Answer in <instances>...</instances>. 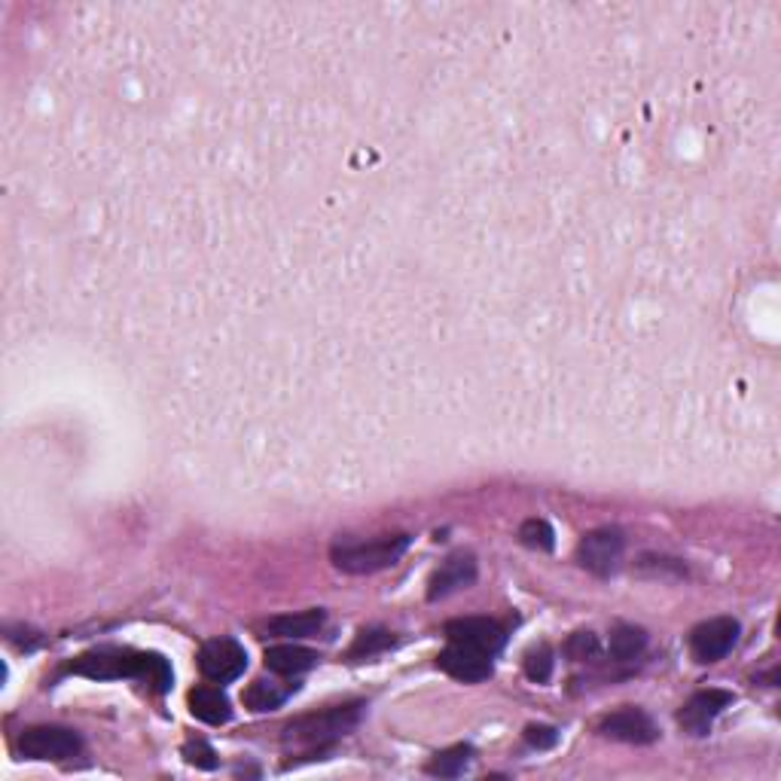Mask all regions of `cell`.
I'll list each match as a JSON object with an SVG mask.
<instances>
[{
    "label": "cell",
    "instance_id": "cell-1",
    "mask_svg": "<svg viewBox=\"0 0 781 781\" xmlns=\"http://www.w3.org/2000/svg\"><path fill=\"white\" fill-rule=\"evenodd\" d=\"M67 671L98 678V681H111V678H138L147 681L156 693H165L172 686V666L160 654H135V651H119V647H101L92 654H83L74 659Z\"/></svg>",
    "mask_w": 781,
    "mask_h": 781
},
{
    "label": "cell",
    "instance_id": "cell-22",
    "mask_svg": "<svg viewBox=\"0 0 781 781\" xmlns=\"http://www.w3.org/2000/svg\"><path fill=\"white\" fill-rule=\"evenodd\" d=\"M391 641H394V638L388 635V632H382V629L361 632L357 641H354V647H351V659H364V656L382 654L385 647H391Z\"/></svg>",
    "mask_w": 781,
    "mask_h": 781
},
{
    "label": "cell",
    "instance_id": "cell-6",
    "mask_svg": "<svg viewBox=\"0 0 781 781\" xmlns=\"http://www.w3.org/2000/svg\"><path fill=\"white\" fill-rule=\"evenodd\" d=\"M248 669V654L236 638H214L199 651V671L211 684H232Z\"/></svg>",
    "mask_w": 781,
    "mask_h": 781
},
{
    "label": "cell",
    "instance_id": "cell-19",
    "mask_svg": "<svg viewBox=\"0 0 781 781\" xmlns=\"http://www.w3.org/2000/svg\"><path fill=\"white\" fill-rule=\"evenodd\" d=\"M519 541L526 543L528 550H541V553H550L556 546V531L546 519H528L519 528Z\"/></svg>",
    "mask_w": 781,
    "mask_h": 781
},
{
    "label": "cell",
    "instance_id": "cell-10",
    "mask_svg": "<svg viewBox=\"0 0 781 781\" xmlns=\"http://www.w3.org/2000/svg\"><path fill=\"white\" fill-rule=\"evenodd\" d=\"M599 733L605 739H614V742H626V745H651L659 739L654 718L641 708H632V705L599 720Z\"/></svg>",
    "mask_w": 781,
    "mask_h": 781
},
{
    "label": "cell",
    "instance_id": "cell-8",
    "mask_svg": "<svg viewBox=\"0 0 781 781\" xmlns=\"http://www.w3.org/2000/svg\"><path fill=\"white\" fill-rule=\"evenodd\" d=\"M733 693L730 690H720V686H708V690H700L693 693L690 700L684 702V708L678 711V723L681 730L690 735H708L715 720L733 705Z\"/></svg>",
    "mask_w": 781,
    "mask_h": 781
},
{
    "label": "cell",
    "instance_id": "cell-2",
    "mask_svg": "<svg viewBox=\"0 0 781 781\" xmlns=\"http://www.w3.org/2000/svg\"><path fill=\"white\" fill-rule=\"evenodd\" d=\"M410 550V534H388L367 543H336L330 558L345 575H376L385 568H394L400 556Z\"/></svg>",
    "mask_w": 781,
    "mask_h": 781
},
{
    "label": "cell",
    "instance_id": "cell-4",
    "mask_svg": "<svg viewBox=\"0 0 781 781\" xmlns=\"http://www.w3.org/2000/svg\"><path fill=\"white\" fill-rule=\"evenodd\" d=\"M16 751L25 760H71L83 751V739L67 727H28L18 733Z\"/></svg>",
    "mask_w": 781,
    "mask_h": 781
},
{
    "label": "cell",
    "instance_id": "cell-5",
    "mask_svg": "<svg viewBox=\"0 0 781 781\" xmlns=\"http://www.w3.org/2000/svg\"><path fill=\"white\" fill-rule=\"evenodd\" d=\"M626 541L617 528H595L590 534H583V541L577 543V562L580 568H587L595 577H610L622 562Z\"/></svg>",
    "mask_w": 781,
    "mask_h": 781
},
{
    "label": "cell",
    "instance_id": "cell-11",
    "mask_svg": "<svg viewBox=\"0 0 781 781\" xmlns=\"http://www.w3.org/2000/svg\"><path fill=\"white\" fill-rule=\"evenodd\" d=\"M437 666L464 684H479V681L492 678V656L462 647V644H449L446 651L437 656Z\"/></svg>",
    "mask_w": 781,
    "mask_h": 781
},
{
    "label": "cell",
    "instance_id": "cell-17",
    "mask_svg": "<svg viewBox=\"0 0 781 781\" xmlns=\"http://www.w3.org/2000/svg\"><path fill=\"white\" fill-rule=\"evenodd\" d=\"M470 757H474L470 745H455V748L433 754L431 764L425 766V772L437 776V779H458V776H464V769L470 766Z\"/></svg>",
    "mask_w": 781,
    "mask_h": 781
},
{
    "label": "cell",
    "instance_id": "cell-23",
    "mask_svg": "<svg viewBox=\"0 0 781 781\" xmlns=\"http://www.w3.org/2000/svg\"><path fill=\"white\" fill-rule=\"evenodd\" d=\"M184 757L190 760L192 766H199V769H214L217 766V754L211 751V745H205L202 739H196V742H187V748H184Z\"/></svg>",
    "mask_w": 781,
    "mask_h": 781
},
{
    "label": "cell",
    "instance_id": "cell-16",
    "mask_svg": "<svg viewBox=\"0 0 781 781\" xmlns=\"http://www.w3.org/2000/svg\"><path fill=\"white\" fill-rule=\"evenodd\" d=\"M290 696V686L275 684V681H254V684L244 690L241 702L254 711V715H263V711H275L281 708Z\"/></svg>",
    "mask_w": 781,
    "mask_h": 781
},
{
    "label": "cell",
    "instance_id": "cell-12",
    "mask_svg": "<svg viewBox=\"0 0 781 781\" xmlns=\"http://www.w3.org/2000/svg\"><path fill=\"white\" fill-rule=\"evenodd\" d=\"M474 580H477V558L470 556V553H455V556H449L446 562L433 571L428 599H431V602L446 599L452 592L474 587Z\"/></svg>",
    "mask_w": 781,
    "mask_h": 781
},
{
    "label": "cell",
    "instance_id": "cell-13",
    "mask_svg": "<svg viewBox=\"0 0 781 781\" xmlns=\"http://www.w3.org/2000/svg\"><path fill=\"white\" fill-rule=\"evenodd\" d=\"M190 711L192 718H199L202 723H211V727H221L226 720L232 718V705H229V696H226L221 686L214 684H202L190 690Z\"/></svg>",
    "mask_w": 781,
    "mask_h": 781
},
{
    "label": "cell",
    "instance_id": "cell-18",
    "mask_svg": "<svg viewBox=\"0 0 781 781\" xmlns=\"http://www.w3.org/2000/svg\"><path fill=\"white\" fill-rule=\"evenodd\" d=\"M644 647H647V632L638 629V626H617V629L610 632V656H614L617 663L635 659V656L644 654Z\"/></svg>",
    "mask_w": 781,
    "mask_h": 781
},
{
    "label": "cell",
    "instance_id": "cell-15",
    "mask_svg": "<svg viewBox=\"0 0 781 781\" xmlns=\"http://www.w3.org/2000/svg\"><path fill=\"white\" fill-rule=\"evenodd\" d=\"M327 620V614L320 607H312V610H300V614H285V617H275L269 620V635L275 638H312L318 635L320 626Z\"/></svg>",
    "mask_w": 781,
    "mask_h": 781
},
{
    "label": "cell",
    "instance_id": "cell-9",
    "mask_svg": "<svg viewBox=\"0 0 781 781\" xmlns=\"http://www.w3.org/2000/svg\"><path fill=\"white\" fill-rule=\"evenodd\" d=\"M446 638L449 644H462V647H470L486 656L497 654L507 641L504 626L489 617H462V620L446 622Z\"/></svg>",
    "mask_w": 781,
    "mask_h": 781
},
{
    "label": "cell",
    "instance_id": "cell-24",
    "mask_svg": "<svg viewBox=\"0 0 781 781\" xmlns=\"http://www.w3.org/2000/svg\"><path fill=\"white\" fill-rule=\"evenodd\" d=\"M526 742L531 745V748L546 751V748H553V745H556L558 733L553 730V727H528Z\"/></svg>",
    "mask_w": 781,
    "mask_h": 781
},
{
    "label": "cell",
    "instance_id": "cell-3",
    "mask_svg": "<svg viewBox=\"0 0 781 781\" xmlns=\"http://www.w3.org/2000/svg\"><path fill=\"white\" fill-rule=\"evenodd\" d=\"M361 708L364 705H339V708H327V711H315V715L290 720L285 727V742L308 751L324 748L333 739L349 733L351 727L361 720Z\"/></svg>",
    "mask_w": 781,
    "mask_h": 781
},
{
    "label": "cell",
    "instance_id": "cell-14",
    "mask_svg": "<svg viewBox=\"0 0 781 781\" xmlns=\"http://www.w3.org/2000/svg\"><path fill=\"white\" fill-rule=\"evenodd\" d=\"M318 663V654L300 644H275L266 651V669L275 675H303Z\"/></svg>",
    "mask_w": 781,
    "mask_h": 781
},
{
    "label": "cell",
    "instance_id": "cell-20",
    "mask_svg": "<svg viewBox=\"0 0 781 781\" xmlns=\"http://www.w3.org/2000/svg\"><path fill=\"white\" fill-rule=\"evenodd\" d=\"M522 669H526V678L528 681H534V684H546L550 681V675H553V651L541 644V647H531L522 659Z\"/></svg>",
    "mask_w": 781,
    "mask_h": 781
},
{
    "label": "cell",
    "instance_id": "cell-7",
    "mask_svg": "<svg viewBox=\"0 0 781 781\" xmlns=\"http://www.w3.org/2000/svg\"><path fill=\"white\" fill-rule=\"evenodd\" d=\"M739 632H742V626L733 617H715V620L700 622L690 632V654L696 663H705V666L720 663L735 647Z\"/></svg>",
    "mask_w": 781,
    "mask_h": 781
},
{
    "label": "cell",
    "instance_id": "cell-21",
    "mask_svg": "<svg viewBox=\"0 0 781 781\" xmlns=\"http://www.w3.org/2000/svg\"><path fill=\"white\" fill-rule=\"evenodd\" d=\"M602 651V641L595 632H575V635L565 641V654L568 659H575V663H587V659H595Z\"/></svg>",
    "mask_w": 781,
    "mask_h": 781
}]
</instances>
